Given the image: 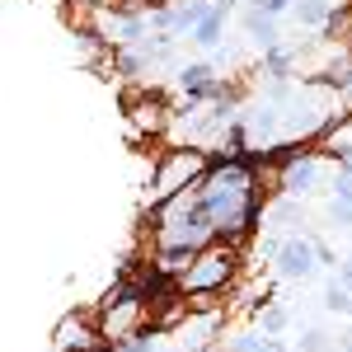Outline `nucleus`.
Masks as SVG:
<instances>
[{
	"instance_id": "f03ea898",
	"label": "nucleus",
	"mask_w": 352,
	"mask_h": 352,
	"mask_svg": "<svg viewBox=\"0 0 352 352\" xmlns=\"http://www.w3.org/2000/svg\"><path fill=\"white\" fill-rule=\"evenodd\" d=\"M230 272H235V254L230 249H197V258L179 272V287L188 296H212V292H221L230 282Z\"/></svg>"
},
{
	"instance_id": "f257e3e1",
	"label": "nucleus",
	"mask_w": 352,
	"mask_h": 352,
	"mask_svg": "<svg viewBox=\"0 0 352 352\" xmlns=\"http://www.w3.org/2000/svg\"><path fill=\"white\" fill-rule=\"evenodd\" d=\"M197 202L207 207V217L226 240H244L258 221V192H254V174L240 155H226L217 169H202V179L192 184Z\"/></svg>"
},
{
	"instance_id": "9b49d317",
	"label": "nucleus",
	"mask_w": 352,
	"mask_h": 352,
	"mask_svg": "<svg viewBox=\"0 0 352 352\" xmlns=\"http://www.w3.org/2000/svg\"><path fill=\"white\" fill-rule=\"evenodd\" d=\"M300 28H324L333 19V0H292V10H287Z\"/></svg>"
},
{
	"instance_id": "4be33fe9",
	"label": "nucleus",
	"mask_w": 352,
	"mask_h": 352,
	"mask_svg": "<svg viewBox=\"0 0 352 352\" xmlns=\"http://www.w3.org/2000/svg\"><path fill=\"white\" fill-rule=\"evenodd\" d=\"M230 5H235V0H230Z\"/></svg>"
},
{
	"instance_id": "6e6552de",
	"label": "nucleus",
	"mask_w": 352,
	"mask_h": 352,
	"mask_svg": "<svg viewBox=\"0 0 352 352\" xmlns=\"http://www.w3.org/2000/svg\"><path fill=\"white\" fill-rule=\"evenodd\" d=\"M104 33H109L113 43H141L146 33H151V19L146 14H136V10H113V14H104Z\"/></svg>"
},
{
	"instance_id": "1a4fd4ad",
	"label": "nucleus",
	"mask_w": 352,
	"mask_h": 352,
	"mask_svg": "<svg viewBox=\"0 0 352 352\" xmlns=\"http://www.w3.org/2000/svg\"><path fill=\"white\" fill-rule=\"evenodd\" d=\"M329 217H333V226L352 230V164H338V179H333V202H329Z\"/></svg>"
},
{
	"instance_id": "4468645a",
	"label": "nucleus",
	"mask_w": 352,
	"mask_h": 352,
	"mask_svg": "<svg viewBox=\"0 0 352 352\" xmlns=\"http://www.w3.org/2000/svg\"><path fill=\"white\" fill-rule=\"evenodd\" d=\"M226 352H287V348H282V338H272V333H258V329H249V333H235Z\"/></svg>"
},
{
	"instance_id": "f3484780",
	"label": "nucleus",
	"mask_w": 352,
	"mask_h": 352,
	"mask_svg": "<svg viewBox=\"0 0 352 352\" xmlns=\"http://www.w3.org/2000/svg\"><path fill=\"white\" fill-rule=\"evenodd\" d=\"M324 310H333V315H352V292L338 287V282H329L324 287Z\"/></svg>"
},
{
	"instance_id": "9d476101",
	"label": "nucleus",
	"mask_w": 352,
	"mask_h": 352,
	"mask_svg": "<svg viewBox=\"0 0 352 352\" xmlns=\"http://www.w3.org/2000/svg\"><path fill=\"white\" fill-rule=\"evenodd\" d=\"M192 258H197L192 244H179V240H160V244H155V268H160V272H184Z\"/></svg>"
},
{
	"instance_id": "6ab92c4d",
	"label": "nucleus",
	"mask_w": 352,
	"mask_h": 352,
	"mask_svg": "<svg viewBox=\"0 0 352 352\" xmlns=\"http://www.w3.org/2000/svg\"><path fill=\"white\" fill-rule=\"evenodd\" d=\"M254 10H263V14H272V19H282L287 10H292V0H249Z\"/></svg>"
},
{
	"instance_id": "0eeeda50",
	"label": "nucleus",
	"mask_w": 352,
	"mask_h": 352,
	"mask_svg": "<svg viewBox=\"0 0 352 352\" xmlns=\"http://www.w3.org/2000/svg\"><path fill=\"white\" fill-rule=\"evenodd\" d=\"M226 24H230V0H212V10L192 24L188 33V43H197V47H221V38H226Z\"/></svg>"
},
{
	"instance_id": "f8f14e48",
	"label": "nucleus",
	"mask_w": 352,
	"mask_h": 352,
	"mask_svg": "<svg viewBox=\"0 0 352 352\" xmlns=\"http://www.w3.org/2000/svg\"><path fill=\"white\" fill-rule=\"evenodd\" d=\"M56 352H85L89 348V324H85L80 315H66V320H61V329H56V343H52Z\"/></svg>"
},
{
	"instance_id": "dca6fc26",
	"label": "nucleus",
	"mask_w": 352,
	"mask_h": 352,
	"mask_svg": "<svg viewBox=\"0 0 352 352\" xmlns=\"http://www.w3.org/2000/svg\"><path fill=\"white\" fill-rule=\"evenodd\" d=\"M113 352H155V333H146V329H132V333L113 338Z\"/></svg>"
},
{
	"instance_id": "423d86ee",
	"label": "nucleus",
	"mask_w": 352,
	"mask_h": 352,
	"mask_svg": "<svg viewBox=\"0 0 352 352\" xmlns=\"http://www.w3.org/2000/svg\"><path fill=\"white\" fill-rule=\"evenodd\" d=\"M179 89L188 94L192 104H212V99L226 94V85H221L212 61H188V66H179Z\"/></svg>"
},
{
	"instance_id": "39448f33",
	"label": "nucleus",
	"mask_w": 352,
	"mask_h": 352,
	"mask_svg": "<svg viewBox=\"0 0 352 352\" xmlns=\"http://www.w3.org/2000/svg\"><path fill=\"white\" fill-rule=\"evenodd\" d=\"M320 179H324V160L315 151H296V155H287V164H282L277 188L287 192V197H305V192L320 188Z\"/></svg>"
},
{
	"instance_id": "20e7f679",
	"label": "nucleus",
	"mask_w": 352,
	"mask_h": 352,
	"mask_svg": "<svg viewBox=\"0 0 352 352\" xmlns=\"http://www.w3.org/2000/svg\"><path fill=\"white\" fill-rule=\"evenodd\" d=\"M272 268H277L282 282H305V277H315V272H320V263H315V240H305V235H287V240H277Z\"/></svg>"
},
{
	"instance_id": "ddd939ff",
	"label": "nucleus",
	"mask_w": 352,
	"mask_h": 352,
	"mask_svg": "<svg viewBox=\"0 0 352 352\" xmlns=\"http://www.w3.org/2000/svg\"><path fill=\"white\" fill-rule=\"evenodd\" d=\"M244 28H249V38L258 43V47H272V43H282V33H277V19L263 14V10H254L249 5V14H244Z\"/></svg>"
},
{
	"instance_id": "412c9836",
	"label": "nucleus",
	"mask_w": 352,
	"mask_h": 352,
	"mask_svg": "<svg viewBox=\"0 0 352 352\" xmlns=\"http://www.w3.org/2000/svg\"><path fill=\"white\" fill-rule=\"evenodd\" d=\"M155 5H169V0H151V10H155Z\"/></svg>"
},
{
	"instance_id": "7ed1b4c3",
	"label": "nucleus",
	"mask_w": 352,
	"mask_h": 352,
	"mask_svg": "<svg viewBox=\"0 0 352 352\" xmlns=\"http://www.w3.org/2000/svg\"><path fill=\"white\" fill-rule=\"evenodd\" d=\"M197 179H202V151H174V155L155 169V179H151V202L160 207V202L174 197V192L192 188Z\"/></svg>"
},
{
	"instance_id": "2eb2a0df",
	"label": "nucleus",
	"mask_w": 352,
	"mask_h": 352,
	"mask_svg": "<svg viewBox=\"0 0 352 352\" xmlns=\"http://www.w3.org/2000/svg\"><path fill=\"white\" fill-rule=\"evenodd\" d=\"M292 324V315H287V305H268L263 300V310H258V333H272V338H282Z\"/></svg>"
},
{
	"instance_id": "a211bd4d",
	"label": "nucleus",
	"mask_w": 352,
	"mask_h": 352,
	"mask_svg": "<svg viewBox=\"0 0 352 352\" xmlns=\"http://www.w3.org/2000/svg\"><path fill=\"white\" fill-rule=\"evenodd\" d=\"M300 352H333V338H329L324 329H305L300 333Z\"/></svg>"
},
{
	"instance_id": "aec40b11",
	"label": "nucleus",
	"mask_w": 352,
	"mask_h": 352,
	"mask_svg": "<svg viewBox=\"0 0 352 352\" xmlns=\"http://www.w3.org/2000/svg\"><path fill=\"white\" fill-rule=\"evenodd\" d=\"M333 348H338V352H352V329L343 333V338H338V343H333Z\"/></svg>"
}]
</instances>
